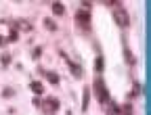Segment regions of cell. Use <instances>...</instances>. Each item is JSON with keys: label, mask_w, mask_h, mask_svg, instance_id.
Returning a JSON list of instances; mask_svg holds the SVG:
<instances>
[{"label": "cell", "mask_w": 151, "mask_h": 115, "mask_svg": "<svg viewBox=\"0 0 151 115\" xmlns=\"http://www.w3.org/2000/svg\"><path fill=\"white\" fill-rule=\"evenodd\" d=\"M9 61H11V56H9V54H4V56H2V63H4V65H9Z\"/></svg>", "instance_id": "obj_17"}, {"label": "cell", "mask_w": 151, "mask_h": 115, "mask_svg": "<svg viewBox=\"0 0 151 115\" xmlns=\"http://www.w3.org/2000/svg\"><path fill=\"white\" fill-rule=\"evenodd\" d=\"M88 107V90H84V101H82V109Z\"/></svg>", "instance_id": "obj_11"}, {"label": "cell", "mask_w": 151, "mask_h": 115, "mask_svg": "<svg viewBox=\"0 0 151 115\" xmlns=\"http://www.w3.org/2000/svg\"><path fill=\"white\" fill-rule=\"evenodd\" d=\"M124 54H126V61H128V65H134L137 63V59L132 56V52H130V48H128V44L124 42Z\"/></svg>", "instance_id": "obj_4"}, {"label": "cell", "mask_w": 151, "mask_h": 115, "mask_svg": "<svg viewBox=\"0 0 151 115\" xmlns=\"http://www.w3.org/2000/svg\"><path fill=\"white\" fill-rule=\"evenodd\" d=\"M40 52H42V48H40V46L34 48V59H38V56H40Z\"/></svg>", "instance_id": "obj_16"}, {"label": "cell", "mask_w": 151, "mask_h": 115, "mask_svg": "<svg viewBox=\"0 0 151 115\" xmlns=\"http://www.w3.org/2000/svg\"><path fill=\"white\" fill-rule=\"evenodd\" d=\"M44 25H46L48 29H57V25H55L52 21H48V19H46V21H44Z\"/></svg>", "instance_id": "obj_14"}, {"label": "cell", "mask_w": 151, "mask_h": 115, "mask_svg": "<svg viewBox=\"0 0 151 115\" xmlns=\"http://www.w3.org/2000/svg\"><path fill=\"white\" fill-rule=\"evenodd\" d=\"M32 90H34L36 94H42V90H44V88H42V84H40V82H32Z\"/></svg>", "instance_id": "obj_8"}, {"label": "cell", "mask_w": 151, "mask_h": 115, "mask_svg": "<svg viewBox=\"0 0 151 115\" xmlns=\"http://www.w3.org/2000/svg\"><path fill=\"white\" fill-rule=\"evenodd\" d=\"M76 23H78V27L80 29H84V31H88L90 29V15H88V11H78L76 13Z\"/></svg>", "instance_id": "obj_3"}, {"label": "cell", "mask_w": 151, "mask_h": 115, "mask_svg": "<svg viewBox=\"0 0 151 115\" xmlns=\"http://www.w3.org/2000/svg\"><path fill=\"white\" fill-rule=\"evenodd\" d=\"M94 69H97L99 73L103 71V56H99V59H97V61H94Z\"/></svg>", "instance_id": "obj_9"}, {"label": "cell", "mask_w": 151, "mask_h": 115, "mask_svg": "<svg viewBox=\"0 0 151 115\" xmlns=\"http://www.w3.org/2000/svg\"><path fill=\"white\" fill-rule=\"evenodd\" d=\"M120 4H122V2H120ZM120 4L113 9V19H116V23H118L120 27L126 29V27L130 25V15H128V11H126L124 6H120Z\"/></svg>", "instance_id": "obj_2"}, {"label": "cell", "mask_w": 151, "mask_h": 115, "mask_svg": "<svg viewBox=\"0 0 151 115\" xmlns=\"http://www.w3.org/2000/svg\"><path fill=\"white\" fill-rule=\"evenodd\" d=\"M46 105H50V109L55 111V109H59V101H57V99H48L46 101Z\"/></svg>", "instance_id": "obj_10"}, {"label": "cell", "mask_w": 151, "mask_h": 115, "mask_svg": "<svg viewBox=\"0 0 151 115\" xmlns=\"http://www.w3.org/2000/svg\"><path fill=\"white\" fill-rule=\"evenodd\" d=\"M52 13H55L57 17H61V15H65V6H63L61 2H52Z\"/></svg>", "instance_id": "obj_5"}, {"label": "cell", "mask_w": 151, "mask_h": 115, "mask_svg": "<svg viewBox=\"0 0 151 115\" xmlns=\"http://www.w3.org/2000/svg\"><path fill=\"white\" fill-rule=\"evenodd\" d=\"M94 94H97L99 103H103V105L109 103V92H107V88H105V82H103L101 75H97V80H94Z\"/></svg>", "instance_id": "obj_1"}, {"label": "cell", "mask_w": 151, "mask_h": 115, "mask_svg": "<svg viewBox=\"0 0 151 115\" xmlns=\"http://www.w3.org/2000/svg\"><path fill=\"white\" fill-rule=\"evenodd\" d=\"M134 111H132V105H124V115H132Z\"/></svg>", "instance_id": "obj_12"}, {"label": "cell", "mask_w": 151, "mask_h": 115, "mask_svg": "<svg viewBox=\"0 0 151 115\" xmlns=\"http://www.w3.org/2000/svg\"><path fill=\"white\" fill-rule=\"evenodd\" d=\"M63 56H65V54H63ZM65 61H67V63L71 65V71H73V75H76V78H82V73H84V71H82V69H80L78 65H76V63H71V61L67 59V56H65Z\"/></svg>", "instance_id": "obj_6"}, {"label": "cell", "mask_w": 151, "mask_h": 115, "mask_svg": "<svg viewBox=\"0 0 151 115\" xmlns=\"http://www.w3.org/2000/svg\"><path fill=\"white\" fill-rule=\"evenodd\" d=\"M6 40H9V42H15V40H17V31H15V29L9 34V38H6Z\"/></svg>", "instance_id": "obj_13"}, {"label": "cell", "mask_w": 151, "mask_h": 115, "mask_svg": "<svg viewBox=\"0 0 151 115\" xmlns=\"http://www.w3.org/2000/svg\"><path fill=\"white\" fill-rule=\"evenodd\" d=\"M82 6H84V11H88V9L92 6V2H90V0H84V2H82Z\"/></svg>", "instance_id": "obj_15"}, {"label": "cell", "mask_w": 151, "mask_h": 115, "mask_svg": "<svg viewBox=\"0 0 151 115\" xmlns=\"http://www.w3.org/2000/svg\"><path fill=\"white\" fill-rule=\"evenodd\" d=\"M44 78H46L50 84H59V75H55V73H50V71H44Z\"/></svg>", "instance_id": "obj_7"}]
</instances>
